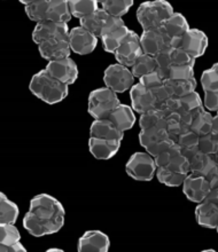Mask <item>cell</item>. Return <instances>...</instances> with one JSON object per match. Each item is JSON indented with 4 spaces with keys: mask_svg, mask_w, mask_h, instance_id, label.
<instances>
[{
    "mask_svg": "<svg viewBox=\"0 0 218 252\" xmlns=\"http://www.w3.org/2000/svg\"><path fill=\"white\" fill-rule=\"evenodd\" d=\"M164 86L167 87L171 96L176 97H182L187 94H191L195 92L196 83L195 78L188 79V80H172V79H165Z\"/></svg>",
    "mask_w": 218,
    "mask_h": 252,
    "instance_id": "cell-26",
    "label": "cell"
},
{
    "mask_svg": "<svg viewBox=\"0 0 218 252\" xmlns=\"http://www.w3.org/2000/svg\"><path fill=\"white\" fill-rule=\"evenodd\" d=\"M119 104L121 101L117 93L106 86L100 87L90 93L87 100V113L94 120H104L108 118Z\"/></svg>",
    "mask_w": 218,
    "mask_h": 252,
    "instance_id": "cell-4",
    "label": "cell"
},
{
    "mask_svg": "<svg viewBox=\"0 0 218 252\" xmlns=\"http://www.w3.org/2000/svg\"><path fill=\"white\" fill-rule=\"evenodd\" d=\"M194 78V69L192 66L171 65L169 70L168 79L172 80H188Z\"/></svg>",
    "mask_w": 218,
    "mask_h": 252,
    "instance_id": "cell-43",
    "label": "cell"
},
{
    "mask_svg": "<svg viewBox=\"0 0 218 252\" xmlns=\"http://www.w3.org/2000/svg\"><path fill=\"white\" fill-rule=\"evenodd\" d=\"M203 106L209 111H218V92H206Z\"/></svg>",
    "mask_w": 218,
    "mask_h": 252,
    "instance_id": "cell-51",
    "label": "cell"
},
{
    "mask_svg": "<svg viewBox=\"0 0 218 252\" xmlns=\"http://www.w3.org/2000/svg\"><path fill=\"white\" fill-rule=\"evenodd\" d=\"M199 135H196L194 132L192 131H187V132H182L179 134L178 136V141L177 143L181 146V148H186V147H193V146H198L199 143Z\"/></svg>",
    "mask_w": 218,
    "mask_h": 252,
    "instance_id": "cell-49",
    "label": "cell"
},
{
    "mask_svg": "<svg viewBox=\"0 0 218 252\" xmlns=\"http://www.w3.org/2000/svg\"><path fill=\"white\" fill-rule=\"evenodd\" d=\"M174 13V7L165 0L145 1L138 7L137 20L142 26L143 31L152 30L163 27Z\"/></svg>",
    "mask_w": 218,
    "mask_h": 252,
    "instance_id": "cell-3",
    "label": "cell"
},
{
    "mask_svg": "<svg viewBox=\"0 0 218 252\" xmlns=\"http://www.w3.org/2000/svg\"><path fill=\"white\" fill-rule=\"evenodd\" d=\"M179 99H181L182 107L184 108L185 110L191 111L193 120H194L196 116H199L200 114L203 113V111L206 110L205 106H203L201 97H200V95L196 92L187 94V95L179 97Z\"/></svg>",
    "mask_w": 218,
    "mask_h": 252,
    "instance_id": "cell-35",
    "label": "cell"
},
{
    "mask_svg": "<svg viewBox=\"0 0 218 252\" xmlns=\"http://www.w3.org/2000/svg\"><path fill=\"white\" fill-rule=\"evenodd\" d=\"M19 241H21V234L15 223H0V244L10 246Z\"/></svg>",
    "mask_w": 218,
    "mask_h": 252,
    "instance_id": "cell-37",
    "label": "cell"
},
{
    "mask_svg": "<svg viewBox=\"0 0 218 252\" xmlns=\"http://www.w3.org/2000/svg\"><path fill=\"white\" fill-rule=\"evenodd\" d=\"M90 136L97 139L112 140V141H122L124 138V132L119 131L108 118H104V120H94L90 127Z\"/></svg>",
    "mask_w": 218,
    "mask_h": 252,
    "instance_id": "cell-20",
    "label": "cell"
},
{
    "mask_svg": "<svg viewBox=\"0 0 218 252\" xmlns=\"http://www.w3.org/2000/svg\"><path fill=\"white\" fill-rule=\"evenodd\" d=\"M68 85L52 77L46 69L35 73L30 80L29 90L37 99L47 104L62 102L68 96Z\"/></svg>",
    "mask_w": 218,
    "mask_h": 252,
    "instance_id": "cell-2",
    "label": "cell"
},
{
    "mask_svg": "<svg viewBox=\"0 0 218 252\" xmlns=\"http://www.w3.org/2000/svg\"><path fill=\"white\" fill-rule=\"evenodd\" d=\"M178 114H179V116H181V122H182V124H184V125H189V126L192 125V123H193V116H192L191 111L185 110L184 108L182 107L181 109L178 110Z\"/></svg>",
    "mask_w": 218,
    "mask_h": 252,
    "instance_id": "cell-54",
    "label": "cell"
},
{
    "mask_svg": "<svg viewBox=\"0 0 218 252\" xmlns=\"http://www.w3.org/2000/svg\"><path fill=\"white\" fill-rule=\"evenodd\" d=\"M144 54L142 44H140V36L137 34L135 31L130 30L128 36L122 41L121 46L115 52V59L119 64L131 66L135 64L136 61Z\"/></svg>",
    "mask_w": 218,
    "mask_h": 252,
    "instance_id": "cell-8",
    "label": "cell"
},
{
    "mask_svg": "<svg viewBox=\"0 0 218 252\" xmlns=\"http://www.w3.org/2000/svg\"><path fill=\"white\" fill-rule=\"evenodd\" d=\"M208 44V37L203 31L199 29H189L182 36V48L187 52L191 57L198 59L206 53Z\"/></svg>",
    "mask_w": 218,
    "mask_h": 252,
    "instance_id": "cell-18",
    "label": "cell"
},
{
    "mask_svg": "<svg viewBox=\"0 0 218 252\" xmlns=\"http://www.w3.org/2000/svg\"><path fill=\"white\" fill-rule=\"evenodd\" d=\"M168 138V133L165 128H160V127H149L142 129L139 133V143L140 146L144 147V148H147V147L153 145L160 140H163Z\"/></svg>",
    "mask_w": 218,
    "mask_h": 252,
    "instance_id": "cell-34",
    "label": "cell"
},
{
    "mask_svg": "<svg viewBox=\"0 0 218 252\" xmlns=\"http://www.w3.org/2000/svg\"><path fill=\"white\" fill-rule=\"evenodd\" d=\"M195 220L203 228L216 229L218 225V205L203 201L195 209Z\"/></svg>",
    "mask_w": 218,
    "mask_h": 252,
    "instance_id": "cell-21",
    "label": "cell"
},
{
    "mask_svg": "<svg viewBox=\"0 0 218 252\" xmlns=\"http://www.w3.org/2000/svg\"><path fill=\"white\" fill-rule=\"evenodd\" d=\"M69 44L73 53L87 55L92 53L97 48L98 37L82 27H76L70 30Z\"/></svg>",
    "mask_w": 218,
    "mask_h": 252,
    "instance_id": "cell-10",
    "label": "cell"
},
{
    "mask_svg": "<svg viewBox=\"0 0 218 252\" xmlns=\"http://www.w3.org/2000/svg\"><path fill=\"white\" fill-rule=\"evenodd\" d=\"M212 133L218 136V114L216 116L213 117V126H212Z\"/></svg>",
    "mask_w": 218,
    "mask_h": 252,
    "instance_id": "cell-58",
    "label": "cell"
},
{
    "mask_svg": "<svg viewBox=\"0 0 218 252\" xmlns=\"http://www.w3.org/2000/svg\"><path fill=\"white\" fill-rule=\"evenodd\" d=\"M124 26H125V23L122 19H118V17H114V16H109L106 24H105V27H104L101 37H104L105 34L110 33V32H112V31L117 30V29H119V28H122Z\"/></svg>",
    "mask_w": 218,
    "mask_h": 252,
    "instance_id": "cell-50",
    "label": "cell"
},
{
    "mask_svg": "<svg viewBox=\"0 0 218 252\" xmlns=\"http://www.w3.org/2000/svg\"><path fill=\"white\" fill-rule=\"evenodd\" d=\"M194 64L195 59L191 57L182 48H178V50H174L172 52V65H185L194 68Z\"/></svg>",
    "mask_w": 218,
    "mask_h": 252,
    "instance_id": "cell-46",
    "label": "cell"
},
{
    "mask_svg": "<svg viewBox=\"0 0 218 252\" xmlns=\"http://www.w3.org/2000/svg\"><path fill=\"white\" fill-rule=\"evenodd\" d=\"M22 223L24 228L27 229V232L35 237L53 235V234L58 233L59 230L65 226V222L63 221H43V220L37 219L36 217H34L29 212L26 213Z\"/></svg>",
    "mask_w": 218,
    "mask_h": 252,
    "instance_id": "cell-17",
    "label": "cell"
},
{
    "mask_svg": "<svg viewBox=\"0 0 218 252\" xmlns=\"http://www.w3.org/2000/svg\"><path fill=\"white\" fill-rule=\"evenodd\" d=\"M165 167H167V169H169L170 171H172V172L186 174V176H188V174L191 173L189 160L182 155H179L177 157H175V158L172 159L171 162L169 163Z\"/></svg>",
    "mask_w": 218,
    "mask_h": 252,
    "instance_id": "cell-45",
    "label": "cell"
},
{
    "mask_svg": "<svg viewBox=\"0 0 218 252\" xmlns=\"http://www.w3.org/2000/svg\"><path fill=\"white\" fill-rule=\"evenodd\" d=\"M165 129H167L169 138L177 143L178 136L182 131L181 116H179L178 113H174L167 117V127H165Z\"/></svg>",
    "mask_w": 218,
    "mask_h": 252,
    "instance_id": "cell-41",
    "label": "cell"
},
{
    "mask_svg": "<svg viewBox=\"0 0 218 252\" xmlns=\"http://www.w3.org/2000/svg\"><path fill=\"white\" fill-rule=\"evenodd\" d=\"M203 92H218V75L214 69H207L201 75Z\"/></svg>",
    "mask_w": 218,
    "mask_h": 252,
    "instance_id": "cell-40",
    "label": "cell"
},
{
    "mask_svg": "<svg viewBox=\"0 0 218 252\" xmlns=\"http://www.w3.org/2000/svg\"><path fill=\"white\" fill-rule=\"evenodd\" d=\"M207 180L209 181L210 187L213 189H218V166L210 173V176L207 178Z\"/></svg>",
    "mask_w": 218,
    "mask_h": 252,
    "instance_id": "cell-56",
    "label": "cell"
},
{
    "mask_svg": "<svg viewBox=\"0 0 218 252\" xmlns=\"http://www.w3.org/2000/svg\"><path fill=\"white\" fill-rule=\"evenodd\" d=\"M45 69L52 77L68 86L73 85L78 78V68L72 58L48 62Z\"/></svg>",
    "mask_w": 218,
    "mask_h": 252,
    "instance_id": "cell-11",
    "label": "cell"
},
{
    "mask_svg": "<svg viewBox=\"0 0 218 252\" xmlns=\"http://www.w3.org/2000/svg\"><path fill=\"white\" fill-rule=\"evenodd\" d=\"M156 170L155 159L147 152L135 153L125 164L128 176L137 181H150L156 174Z\"/></svg>",
    "mask_w": 218,
    "mask_h": 252,
    "instance_id": "cell-6",
    "label": "cell"
},
{
    "mask_svg": "<svg viewBox=\"0 0 218 252\" xmlns=\"http://www.w3.org/2000/svg\"><path fill=\"white\" fill-rule=\"evenodd\" d=\"M189 166H191V173L195 176L205 177L207 179L218 165L212 155L199 152L189 160Z\"/></svg>",
    "mask_w": 218,
    "mask_h": 252,
    "instance_id": "cell-23",
    "label": "cell"
},
{
    "mask_svg": "<svg viewBox=\"0 0 218 252\" xmlns=\"http://www.w3.org/2000/svg\"><path fill=\"white\" fill-rule=\"evenodd\" d=\"M29 213L43 221H65L66 210L53 196L48 194L36 195L30 201Z\"/></svg>",
    "mask_w": 218,
    "mask_h": 252,
    "instance_id": "cell-5",
    "label": "cell"
},
{
    "mask_svg": "<svg viewBox=\"0 0 218 252\" xmlns=\"http://www.w3.org/2000/svg\"><path fill=\"white\" fill-rule=\"evenodd\" d=\"M119 148H121V141L97 139L92 136H90L89 139V150L97 159H110L118 153Z\"/></svg>",
    "mask_w": 218,
    "mask_h": 252,
    "instance_id": "cell-19",
    "label": "cell"
},
{
    "mask_svg": "<svg viewBox=\"0 0 218 252\" xmlns=\"http://www.w3.org/2000/svg\"><path fill=\"white\" fill-rule=\"evenodd\" d=\"M100 5L108 15L122 19V16L128 14L131 9L133 1L132 0H104L100 1Z\"/></svg>",
    "mask_w": 218,
    "mask_h": 252,
    "instance_id": "cell-30",
    "label": "cell"
},
{
    "mask_svg": "<svg viewBox=\"0 0 218 252\" xmlns=\"http://www.w3.org/2000/svg\"><path fill=\"white\" fill-rule=\"evenodd\" d=\"M27 16L34 22L39 23L45 21L68 23L72 20L68 0H31L28 6H24Z\"/></svg>",
    "mask_w": 218,
    "mask_h": 252,
    "instance_id": "cell-1",
    "label": "cell"
},
{
    "mask_svg": "<svg viewBox=\"0 0 218 252\" xmlns=\"http://www.w3.org/2000/svg\"><path fill=\"white\" fill-rule=\"evenodd\" d=\"M213 157H214V159H215L216 164H217V165H218V152L215 154V155H213Z\"/></svg>",
    "mask_w": 218,
    "mask_h": 252,
    "instance_id": "cell-61",
    "label": "cell"
},
{
    "mask_svg": "<svg viewBox=\"0 0 218 252\" xmlns=\"http://www.w3.org/2000/svg\"><path fill=\"white\" fill-rule=\"evenodd\" d=\"M181 108H182L181 99L176 96H170L167 101H164V102L159 104L156 109H159L165 117H168L169 115L178 113V110L181 109Z\"/></svg>",
    "mask_w": 218,
    "mask_h": 252,
    "instance_id": "cell-47",
    "label": "cell"
},
{
    "mask_svg": "<svg viewBox=\"0 0 218 252\" xmlns=\"http://www.w3.org/2000/svg\"><path fill=\"white\" fill-rule=\"evenodd\" d=\"M108 120L117 127L119 131L125 132L131 129L136 124V115L133 113L132 107L126 104H119L112 113L109 115Z\"/></svg>",
    "mask_w": 218,
    "mask_h": 252,
    "instance_id": "cell-22",
    "label": "cell"
},
{
    "mask_svg": "<svg viewBox=\"0 0 218 252\" xmlns=\"http://www.w3.org/2000/svg\"><path fill=\"white\" fill-rule=\"evenodd\" d=\"M200 152L198 146H193V147H186V148H182V155L186 157L188 160H191L193 157H194L196 154Z\"/></svg>",
    "mask_w": 218,
    "mask_h": 252,
    "instance_id": "cell-55",
    "label": "cell"
},
{
    "mask_svg": "<svg viewBox=\"0 0 218 252\" xmlns=\"http://www.w3.org/2000/svg\"><path fill=\"white\" fill-rule=\"evenodd\" d=\"M172 52L174 48L168 47L165 50L161 51L159 54L155 57V61L157 63V70L163 73V76L168 79L169 70L172 65Z\"/></svg>",
    "mask_w": 218,
    "mask_h": 252,
    "instance_id": "cell-39",
    "label": "cell"
},
{
    "mask_svg": "<svg viewBox=\"0 0 218 252\" xmlns=\"http://www.w3.org/2000/svg\"><path fill=\"white\" fill-rule=\"evenodd\" d=\"M216 230H217V233H218V225H217V227H216Z\"/></svg>",
    "mask_w": 218,
    "mask_h": 252,
    "instance_id": "cell-62",
    "label": "cell"
},
{
    "mask_svg": "<svg viewBox=\"0 0 218 252\" xmlns=\"http://www.w3.org/2000/svg\"><path fill=\"white\" fill-rule=\"evenodd\" d=\"M154 94V96H155V99L157 101V106L161 104L164 101H167L169 97H170V93H169V91L167 90V87L164 86V84L162 86H159V87H155V89H152L150 90Z\"/></svg>",
    "mask_w": 218,
    "mask_h": 252,
    "instance_id": "cell-52",
    "label": "cell"
},
{
    "mask_svg": "<svg viewBox=\"0 0 218 252\" xmlns=\"http://www.w3.org/2000/svg\"><path fill=\"white\" fill-rule=\"evenodd\" d=\"M213 117L214 116L210 115L209 111L205 110L203 113H201L199 116H196L194 120H193V123L191 125L192 131L199 136L208 134V133L212 132Z\"/></svg>",
    "mask_w": 218,
    "mask_h": 252,
    "instance_id": "cell-36",
    "label": "cell"
},
{
    "mask_svg": "<svg viewBox=\"0 0 218 252\" xmlns=\"http://www.w3.org/2000/svg\"><path fill=\"white\" fill-rule=\"evenodd\" d=\"M198 147L201 153H205L207 155L212 156L215 155L218 152V136L213 134L212 132L206 135L200 136Z\"/></svg>",
    "mask_w": 218,
    "mask_h": 252,
    "instance_id": "cell-38",
    "label": "cell"
},
{
    "mask_svg": "<svg viewBox=\"0 0 218 252\" xmlns=\"http://www.w3.org/2000/svg\"><path fill=\"white\" fill-rule=\"evenodd\" d=\"M210 184L205 177L195 176V174L189 173L182 184V192L187 197L188 201L193 203H201L205 201L207 195L209 194Z\"/></svg>",
    "mask_w": 218,
    "mask_h": 252,
    "instance_id": "cell-14",
    "label": "cell"
},
{
    "mask_svg": "<svg viewBox=\"0 0 218 252\" xmlns=\"http://www.w3.org/2000/svg\"><path fill=\"white\" fill-rule=\"evenodd\" d=\"M217 114H218V111H217Z\"/></svg>",
    "mask_w": 218,
    "mask_h": 252,
    "instance_id": "cell-63",
    "label": "cell"
},
{
    "mask_svg": "<svg viewBox=\"0 0 218 252\" xmlns=\"http://www.w3.org/2000/svg\"><path fill=\"white\" fill-rule=\"evenodd\" d=\"M20 216V209L16 203L10 201L7 196L0 194V223H15Z\"/></svg>",
    "mask_w": 218,
    "mask_h": 252,
    "instance_id": "cell-28",
    "label": "cell"
},
{
    "mask_svg": "<svg viewBox=\"0 0 218 252\" xmlns=\"http://www.w3.org/2000/svg\"><path fill=\"white\" fill-rule=\"evenodd\" d=\"M38 51H39L40 57L48 62L70 58V54L73 52L69 44V36L45 41V43L38 45Z\"/></svg>",
    "mask_w": 218,
    "mask_h": 252,
    "instance_id": "cell-13",
    "label": "cell"
},
{
    "mask_svg": "<svg viewBox=\"0 0 218 252\" xmlns=\"http://www.w3.org/2000/svg\"><path fill=\"white\" fill-rule=\"evenodd\" d=\"M206 202L213 203V204L218 205V189H210L209 194L207 195V197L205 198Z\"/></svg>",
    "mask_w": 218,
    "mask_h": 252,
    "instance_id": "cell-57",
    "label": "cell"
},
{
    "mask_svg": "<svg viewBox=\"0 0 218 252\" xmlns=\"http://www.w3.org/2000/svg\"><path fill=\"white\" fill-rule=\"evenodd\" d=\"M109 248L110 240L101 230H87L80 236L77 244L79 252H108Z\"/></svg>",
    "mask_w": 218,
    "mask_h": 252,
    "instance_id": "cell-16",
    "label": "cell"
},
{
    "mask_svg": "<svg viewBox=\"0 0 218 252\" xmlns=\"http://www.w3.org/2000/svg\"><path fill=\"white\" fill-rule=\"evenodd\" d=\"M156 69L157 63L155 61V58L144 53L142 57L136 61L135 64L131 66V72L136 78H142L143 76L155 71Z\"/></svg>",
    "mask_w": 218,
    "mask_h": 252,
    "instance_id": "cell-32",
    "label": "cell"
},
{
    "mask_svg": "<svg viewBox=\"0 0 218 252\" xmlns=\"http://www.w3.org/2000/svg\"><path fill=\"white\" fill-rule=\"evenodd\" d=\"M175 143L176 142L172 141V140L168 136V138H165L163 140H160V141H157L155 143H153V145L148 146L147 148H145V150L149 154V155L155 157L157 155H160L161 153H163L167 149L170 148L171 146H174Z\"/></svg>",
    "mask_w": 218,
    "mask_h": 252,
    "instance_id": "cell-48",
    "label": "cell"
},
{
    "mask_svg": "<svg viewBox=\"0 0 218 252\" xmlns=\"http://www.w3.org/2000/svg\"><path fill=\"white\" fill-rule=\"evenodd\" d=\"M130 99L132 109L140 115L157 108V101L152 91L146 89L140 83L135 84L130 90Z\"/></svg>",
    "mask_w": 218,
    "mask_h": 252,
    "instance_id": "cell-15",
    "label": "cell"
},
{
    "mask_svg": "<svg viewBox=\"0 0 218 252\" xmlns=\"http://www.w3.org/2000/svg\"><path fill=\"white\" fill-rule=\"evenodd\" d=\"M99 3L97 0H68L70 14L78 20L97 12L100 8Z\"/></svg>",
    "mask_w": 218,
    "mask_h": 252,
    "instance_id": "cell-27",
    "label": "cell"
},
{
    "mask_svg": "<svg viewBox=\"0 0 218 252\" xmlns=\"http://www.w3.org/2000/svg\"><path fill=\"white\" fill-rule=\"evenodd\" d=\"M130 32V29L126 26L119 28V29L112 31L110 33L105 34L104 37H101V41H103V47L107 53L115 54V52L117 51V48L121 46L122 41L125 39V37L128 36Z\"/></svg>",
    "mask_w": 218,
    "mask_h": 252,
    "instance_id": "cell-29",
    "label": "cell"
},
{
    "mask_svg": "<svg viewBox=\"0 0 218 252\" xmlns=\"http://www.w3.org/2000/svg\"><path fill=\"white\" fill-rule=\"evenodd\" d=\"M165 32L169 34L170 38L182 37L187 31L191 29L188 26L187 20L182 13L175 12L169 17V20L163 24Z\"/></svg>",
    "mask_w": 218,
    "mask_h": 252,
    "instance_id": "cell-25",
    "label": "cell"
},
{
    "mask_svg": "<svg viewBox=\"0 0 218 252\" xmlns=\"http://www.w3.org/2000/svg\"><path fill=\"white\" fill-rule=\"evenodd\" d=\"M179 155H182V148L178 143H175L174 146H171L170 148L165 150V152L161 153L160 155L154 157V159H155L157 167H165L175 158V157H177Z\"/></svg>",
    "mask_w": 218,
    "mask_h": 252,
    "instance_id": "cell-42",
    "label": "cell"
},
{
    "mask_svg": "<svg viewBox=\"0 0 218 252\" xmlns=\"http://www.w3.org/2000/svg\"><path fill=\"white\" fill-rule=\"evenodd\" d=\"M140 128L145 129L149 127H167V117L159 109H153L140 115L139 118Z\"/></svg>",
    "mask_w": 218,
    "mask_h": 252,
    "instance_id": "cell-31",
    "label": "cell"
},
{
    "mask_svg": "<svg viewBox=\"0 0 218 252\" xmlns=\"http://www.w3.org/2000/svg\"><path fill=\"white\" fill-rule=\"evenodd\" d=\"M171 38L165 32L164 28H156V29L143 31L140 34V44H142L144 53L155 58L161 51L171 47Z\"/></svg>",
    "mask_w": 218,
    "mask_h": 252,
    "instance_id": "cell-9",
    "label": "cell"
},
{
    "mask_svg": "<svg viewBox=\"0 0 218 252\" xmlns=\"http://www.w3.org/2000/svg\"><path fill=\"white\" fill-rule=\"evenodd\" d=\"M48 252H62V249H58V248H52V249H48Z\"/></svg>",
    "mask_w": 218,
    "mask_h": 252,
    "instance_id": "cell-59",
    "label": "cell"
},
{
    "mask_svg": "<svg viewBox=\"0 0 218 252\" xmlns=\"http://www.w3.org/2000/svg\"><path fill=\"white\" fill-rule=\"evenodd\" d=\"M155 176L161 184H163L168 187L182 186L186 177H187L186 174L172 172V171L167 169V167H157Z\"/></svg>",
    "mask_w": 218,
    "mask_h": 252,
    "instance_id": "cell-33",
    "label": "cell"
},
{
    "mask_svg": "<svg viewBox=\"0 0 218 252\" xmlns=\"http://www.w3.org/2000/svg\"><path fill=\"white\" fill-rule=\"evenodd\" d=\"M135 79L136 77L132 75L131 70L119 63L109 65L104 73L105 85L115 93H124L125 91L131 90L135 85Z\"/></svg>",
    "mask_w": 218,
    "mask_h": 252,
    "instance_id": "cell-7",
    "label": "cell"
},
{
    "mask_svg": "<svg viewBox=\"0 0 218 252\" xmlns=\"http://www.w3.org/2000/svg\"><path fill=\"white\" fill-rule=\"evenodd\" d=\"M165 79L167 78L163 76V73L156 69L155 71L147 73V75L143 76L142 78H139V83L142 84L143 86H145L146 89L152 90V89H155V87L162 86L165 82Z\"/></svg>",
    "mask_w": 218,
    "mask_h": 252,
    "instance_id": "cell-44",
    "label": "cell"
},
{
    "mask_svg": "<svg viewBox=\"0 0 218 252\" xmlns=\"http://www.w3.org/2000/svg\"><path fill=\"white\" fill-rule=\"evenodd\" d=\"M70 30L67 23L60 22H51V21H45L36 24L33 31V40L35 44L40 45L45 41L55 39V38H61L69 36Z\"/></svg>",
    "mask_w": 218,
    "mask_h": 252,
    "instance_id": "cell-12",
    "label": "cell"
},
{
    "mask_svg": "<svg viewBox=\"0 0 218 252\" xmlns=\"http://www.w3.org/2000/svg\"><path fill=\"white\" fill-rule=\"evenodd\" d=\"M212 69L215 70V71L217 72V75H218V62H217V63H215V64H214V65L212 66Z\"/></svg>",
    "mask_w": 218,
    "mask_h": 252,
    "instance_id": "cell-60",
    "label": "cell"
},
{
    "mask_svg": "<svg viewBox=\"0 0 218 252\" xmlns=\"http://www.w3.org/2000/svg\"><path fill=\"white\" fill-rule=\"evenodd\" d=\"M0 251L1 252H27V249L19 241V242L10 244V246L0 244Z\"/></svg>",
    "mask_w": 218,
    "mask_h": 252,
    "instance_id": "cell-53",
    "label": "cell"
},
{
    "mask_svg": "<svg viewBox=\"0 0 218 252\" xmlns=\"http://www.w3.org/2000/svg\"><path fill=\"white\" fill-rule=\"evenodd\" d=\"M109 16L110 15H108V14L100 7L97 12H94L91 14V15H87L85 17H83V19H80L79 27H82L85 30L90 31V32L93 33L96 37L101 38V33H103L104 27L105 24H106Z\"/></svg>",
    "mask_w": 218,
    "mask_h": 252,
    "instance_id": "cell-24",
    "label": "cell"
}]
</instances>
